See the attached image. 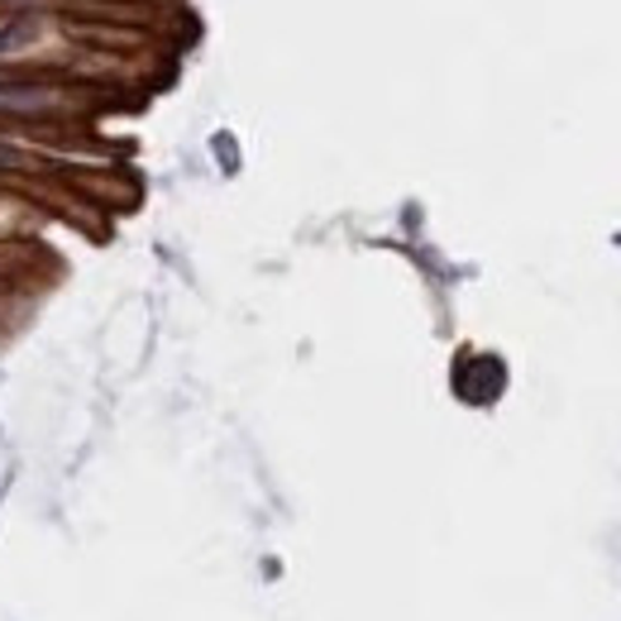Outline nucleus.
<instances>
[{
    "label": "nucleus",
    "mask_w": 621,
    "mask_h": 621,
    "mask_svg": "<svg viewBox=\"0 0 621 621\" xmlns=\"http://www.w3.org/2000/svg\"><path fill=\"white\" fill-rule=\"evenodd\" d=\"M49 106V92H34V86H0V110H43Z\"/></svg>",
    "instance_id": "f257e3e1"
},
{
    "label": "nucleus",
    "mask_w": 621,
    "mask_h": 621,
    "mask_svg": "<svg viewBox=\"0 0 621 621\" xmlns=\"http://www.w3.org/2000/svg\"><path fill=\"white\" fill-rule=\"evenodd\" d=\"M20 163V158H14V149H6V143H0V168H14Z\"/></svg>",
    "instance_id": "7ed1b4c3"
},
{
    "label": "nucleus",
    "mask_w": 621,
    "mask_h": 621,
    "mask_svg": "<svg viewBox=\"0 0 621 621\" xmlns=\"http://www.w3.org/2000/svg\"><path fill=\"white\" fill-rule=\"evenodd\" d=\"M34 39V24H20V20H10V24H0V53L6 49H20V43Z\"/></svg>",
    "instance_id": "f03ea898"
}]
</instances>
